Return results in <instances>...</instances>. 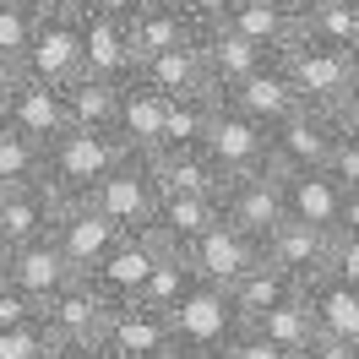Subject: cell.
<instances>
[{
	"mask_svg": "<svg viewBox=\"0 0 359 359\" xmlns=\"http://www.w3.org/2000/svg\"><path fill=\"white\" fill-rule=\"evenodd\" d=\"M126 158L131 153H126V142H120L114 131H82V126H71L60 142H49L44 180L66 196V202H88Z\"/></svg>",
	"mask_w": 359,
	"mask_h": 359,
	"instance_id": "obj_1",
	"label": "cell"
},
{
	"mask_svg": "<svg viewBox=\"0 0 359 359\" xmlns=\"http://www.w3.org/2000/svg\"><path fill=\"white\" fill-rule=\"evenodd\" d=\"M283 66H289L294 88L305 98V109H321V114H332L359 82V55L311 44V39H294V44L283 49Z\"/></svg>",
	"mask_w": 359,
	"mask_h": 359,
	"instance_id": "obj_2",
	"label": "cell"
},
{
	"mask_svg": "<svg viewBox=\"0 0 359 359\" xmlns=\"http://www.w3.org/2000/svg\"><path fill=\"white\" fill-rule=\"evenodd\" d=\"M169 321H175L180 348L218 354V359H224V348L234 343V337L245 332V321H240V311H234V294L218 289V283H207V278L180 299V311L169 316Z\"/></svg>",
	"mask_w": 359,
	"mask_h": 359,
	"instance_id": "obj_3",
	"label": "cell"
},
{
	"mask_svg": "<svg viewBox=\"0 0 359 359\" xmlns=\"http://www.w3.org/2000/svg\"><path fill=\"white\" fill-rule=\"evenodd\" d=\"M22 76L49 82V88H71L76 76H88L82 11H49V17H39V33H33V44H27Z\"/></svg>",
	"mask_w": 359,
	"mask_h": 359,
	"instance_id": "obj_4",
	"label": "cell"
},
{
	"mask_svg": "<svg viewBox=\"0 0 359 359\" xmlns=\"http://www.w3.org/2000/svg\"><path fill=\"white\" fill-rule=\"evenodd\" d=\"M104 218H114V224L126 229V234H136V229H147L153 224V212L158 202H163V185H158V169H153V158H126L120 169H114L98 191L88 196Z\"/></svg>",
	"mask_w": 359,
	"mask_h": 359,
	"instance_id": "obj_5",
	"label": "cell"
},
{
	"mask_svg": "<svg viewBox=\"0 0 359 359\" xmlns=\"http://www.w3.org/2000/svg\"><path fill=\"white\" fill-rule=\"evenodd\" d=\"M224 218L267 245L272 229L289 224V185H283V175H278L272 163L256 169V175H234L224 185Z\"/></svg>",
	"mask_w": 359,
	"mask_h": 359,
	"instance_id": "obj_6",
	"label": "cell"
},
{
	"mask_svg": "<svg viewBox=\"0 0 359 359\" xmlns=\"http://www.w3.org/2000/svg\"><path fill=\"white\" fill-rule=\"evenodd\" d=\"M109 316H114V299L98 289V278H93V272H76L66 289L44 305L49 332L60 337V343H88V348H98V343H104Z\"/></svg>",
	"mask_w": 359,
	"mask_h": 359,
	"instance_id": "obj_7",
	"label": "cell"
},
{
	"mask_svg": "<svg viewBox=\"0 0 359 359\" xmlns=\"http://www.w3.org/2000/svg\"><path fill=\"white\" fill-rule=\"evenodd\" d=\"M175 348H180V337H175L169 311H153L142 299L114 305L109 327H104V343H98V354H109V359H169Z\"/></svg>",
	"mask_w": 359,
	"mask_h": 359,
	"instance_id": "obj_8",
	"label": "cell"
},
{
	"mask_svg": "<svg viewBox=\"0 0 359 359\" xmlns=\"http://www.w3.org/2000/svg\"><path fill=\"white\" fill-rule=\"evenodd\" d=\"M337 120L321 109H294L283 126H272V169L278 175H311L327 169L337 147Z\"/></svg>",
	"mask_w": 359,
	"mask_h": 359,
	"instance_id": "obj_9",
	"label": "cell"
},
{
	"mask_svg": "<svg viewBox=\"0 0 359 359\" xmlns=\"http://www.w3.org/2000/svg\"><path fill=\"white\" fill-rule=\"evenodd\" d=\"M60 207H66V196H60L49 180L0 191V256L33 245V240H49L55 224H60Z\"/></svg>",
	"mask_w": 359,
	"mask_h": 359,
	"instance_id": "obj_10",
	"label": "cell"
},
{
	"mask_svg": "<svg viewBox=\"0 0 359 359\" xmlns=\"http://www.w3.org/2000/svg\"><path fill=\"white\" fill-rule=\"evenodd\" d=\"M0 126L33 136L39 147L60 142V136L71 131V98H66V88H49V82L17 76V82H11V98H6V114H0Z\"/></svg>",
	"mask_w": 359,
	"mask_h": 359,
	"instance_id": "obj_11",
	"label": "cell"
},
{
	"mask_svg": "<svg viewBox=\"0 0 359 359\" xmlns=\"http://www.w3.org/2000/svg\"><path fill=\"white\" fill-rule=\"evenodd\" d=\"M207 153L218 158V169L229 180L234 175H256L272 163V126L240 114L234 104H218V120H212V136H207Z\"/></svg>",
	"mask_w": 359,
	"mask_h": 359,
	"instance_id": "obj_12",
	"label": "cell"
},
{
	"mask_svg": "<svg viewBox=\"0 0 359 359\" xmlns=\"http://www.w3.org/2000/svg\"><path fill=\"white\" fill-rule=\"evenodd\" d=\"M163 256H169V245L158 240L153 229H136V234H126V240L104 256V267L93 272V278H98V289L109 294L114 305H131V299H142V289L153 283V272H158Z\"/></svg>",
	"mask_w": 359,
	"mask_h": 359,
	"instance_id": "obj_13",
	"label": "cell"
},
{
	"mask_svg": "<svg viewBox=\"0 0 359 359\" xmlns=\"http://www.w3.org/2000/svg\"><path fill=\"white\" fill-rule=\"evenodd\" d=\"M82 49H88V76H104V82L126 88V82H136V71H142V55H136V39H131V17L82 11Z\"/></svg>",
	"mask_w": 359,
	"mask_h": 359,
	"instance_id": "obj_14",
	"label": "cell"
},
{
	"mask_svg": "<svg viewBox=\"0 0 359 359\" xmlns=\"http://www.w3.org/2000/svg\"><path fill=\"white\" fill-rule=\"evenodd\" d=\"M126 240V229L104 218L93 202H66L60 207V224H55V245L66 250V262L76 272H98L104 267V256Z\"/></svg>",
	"mask_w": 359,
	"mask_h": 359,
	"instance_id": "obj_15",
	"label": "cell"
},
{
	"mask_svg": "<svg viewBox=\"0 0 359 359\" xmlns=\"http://www.w3.org/2000/svg\"><path fill=\"white\" fill-rule=\"evenodd\" d=\"M191 262H196V272H202L207 283H218V289H234L240 278H245L262 256H267V245L256 240V234H245V229H234L224 218V224L212 229V234H202L196 245L185 250Z\"/></svg>",
	"mask_w": 359,
	"mask_h": 359,
	"instance_id": "obj_16",
	"label": "cell"
},
{
	"mask_svg": "<svg viewBox=\"0 0 359 359\" xmlns=\"http://www.w3.org/2000/svg\"><path fill=\"white\" fill-rule=\"evenodd\" d=\"M0 267H6V283H11V289L33 294L39 305H49V299L76 278V267L66 262V250L55 245V234H49V240H33V245H22V250H6Z\"/></svg>",
	"mask_w": 359,
	"mask_h": 359,
	"instance_id": "obj_17",
	"label": "cell"
},
{
	"mask_svg": "<svg viewBox=\"0 0 359 359\" xmlns=\"http://www.w3.org/2000/svg\"><path fill=\"white\" fill-rule=\"evenodd\" d=\"M224 104H234L240 114L262 120V126H283L294 109H305V98H299V88H294L283 55H278V60H267L256 76H245L234 93H224Z\"/></svg>",
	"mask_w": 359,
	"mask_h": 359,
	"instance_id": "obj_18",
	"label": "cell"
},
{
	"mask_svg": "<svg viewBox=\"0 0 359 359\" xmlns=\"http://www.w3.org/2000/svg\"><path fill=\"white\" fill-rule=\"evenodd\" d=\"M267 262L272 267H283L299 283V289H311V283H321L327 278V262H332V234H321V229L311 224H278L267 234Z\"/></svg>",
	"mask_w": 359,
	"mask_h": 359,
	"instance_id": "obj_19",
	"label": "cell"
},
{
	"mask_svg": "<svg viewBox=\"0 0 359 359\" xmlns=\"http://www.w3.org/2000/svg\"><path fill=\"white\" fill-rule=\"evenodd\" d=\"M202 55H207V82H212V93L224 98V93H234L245 76H256V71L267 66V60H278L272 49L250 44L245 33H234V27H202Z\"/></svg>",
	"mask_w": 359,
	"mask_h": 359,
	"instance_id": "obj_20",
	"label": "cell"
},
{
	"mask_svg": "<svg viewBox=\"0 0 359 359\" xmlns=\"http://www.w3.org/2000/svg\"><path fill=\"white\" fill-rule=\"evenodd\" d=\"M218 224H224V196H175V191H163V202H158L147 229H153L169 250L185 256V250L196 245L202 234H212Z\"/></svg>",
	"mask_w": 359,
	"mask_h": 359,
	"instance_id": "obj_21",
	"label": "cell"
},
{
	"mask_svg": "<svg viewBox=\"0 0 359 359\" xmlns=\"http://www.w3.org/2000/svg\"><path fill=\"white\" fill-rule=\"evenodd\" d=\"M163 120H169V98H163L158 88H147L142 76H136V82H126L120 120H114V136L126 142V153L158 158V147H163Z\"/></svg>",
	"mask_w": 359,
	"mask_h": 359,
	"instance_id": "obj_22",
	"label": "cell"
},
{
	"mask_svg": "<svg viewBox=\"0 0 359 359\" xmlns=\"http://www.w3.org/2000/svg\"><path fill=\"white\" fill-rule=\"evenodd\" d=\"M283 185H289V218L294 224H311V229H321V234H337V229H343V202H348V191H343L327 169L283 175Z\"/></svg>",
	"mask_w": 359,
	"mask_h": 359,
	"instance_id": "obj_23",
	"label": "cell"
},
{
	"mask_svg": "<svg viewBox=\"0 0 359 359\" xmlns=\"http://www.w3.org/2000/svg\"><path fill=\"white\" fill-rule=\"evenodd\" d=\"M131 39H136V55L147 60V55H163V49L196 44V39H202V22H196L180 0H147L131 17Z\"/></svg>",
	"mask_w": 359,
	"mask_h": 359,
	"instance_id": "obj_24",
	"label": "cell"
},
{
	"mask_svg": "<svg viewBox=\"0 0 359 359\" xmlns=\"http://www.w3.org/2000/svg\"><path fill=\"white\" fill-rule=\"evenodd\" d=\"M229 27L245 33L250 44L283 55V49L299 39V0H240V6L229 11Z\"/></svg>",
	"mask_w": 359,
	"mask_h": 359,
	"instance_id": "obj_25",
	"label": "cell"
},
{
	"mask_svg": "<svg viewBox=\"0 0 359 359\" xmlns=\"http://www.w3.org/2000/svg\"><path fill=\"white\" fill-rule=\"evenodd\" d=\"M158 185L175 191V196H224L229 175L218 169V158L207 147H180V153H158L153 158Z\"/></svg>",
	"mask_w": 359,
	"mask_h": 359,
	"instance_id": "obj_26",
	"label": "cell"
},
{
	"mask_svg": "<svg viewBox=\"0 0 359 359\" xmlns=\"http://www.w3.org/2000/svg\"><path fill=\"white\" fill-rule=\"evenodd\" d=\"M136 76H142L147 88H158L163 98H180V93H212L202 39H196V44H180V49H163V55H147Z\"/></svg>",
	"mask_w": 359,
	"mask_h": 359,
	"instance_id": "obj_27",
	"label": "cell"
},
{
	"mask_svg": "<svg viewBox=\"0 0 359 359\" xmlns=\"http://www.w3.org/2000/svg\"><path fill=\"white\" fill-rule=\"evenodd\" d=\"M229 294H234V311H240V321H245V327H256L262 316H272L278 305H289L294 294H299V283H294L283 267H272L267 256H262V262H256V267H250Z\"/></svg>",
	"mask_w": 359,
	"mask_h": 359,
	"instance_id": "obj_28",
	"label": "cell"
},
{
	"mask_svg": "<svg viewBox=\"0 0 359 359\" xmlns=\"http://www.w3.org/2000/svg\"><path fill=\"white\" fill-rule=\"evenodd\" d=\"M299 39L359 55V6H348V0H299Z\"/></svg>",
	"mask_w": 359,
	"mask_h": 359,
	"instance_id": "obj_29",
	"label": "cell"
},
{
	"mask_svg": "<svg viewBox=\"0 0 359 359\" xmlns=\"http://www.w3.org/2000/svg\"><path fill=\"white\" fill-rule=\"evenodd\" d=\"M316 311V327L321 337H332V343H359V289L354 283H343V278H321L305 289Z\"/></svg>",
	"mask_w": 359,
	"mask_h": 359,
	"instance_id": "obj_30",
	"label": "cell"
},
{
	"mask_svg": "<svg viewBox=\"0 0 359 359\" xmlns=\"http://www.w3.org/2000/svg\"><path fill=\"white\" fill-rule=\"evenodd\" d=\"M218 93H180L169 98V120H163V147L158 153H180V147H207L212 120H218Z\"/></svg>",
	"mask_w": 359,
	"mask_h": 359,
	"instance_id": "obj_31",
	"label": "cell"
},
{
	"mask_svg": "<svg viewBox=\"0 0 359 359\" xmlns=\"http://www.w3.org/2000/svg\"><path fill=\"white\" fill-rule=\"evenodd\" d=\"M256 332H267L283 354L294 359H311V348L321 343V327H316V311H311V299H305V289L294 294L289 305H278L272 316H262L256 321Z\"/></svg>",
	"mask_w": 359,
	"mask_h": 359,
	"instance_id": "obj_32",
	"label": "cell"
},
{
	"mask_svg": "<svg viewBox=\"0 0 359 359\" xmlns=\"http://www.w3.org/2000/svg\"><path fill=\"white\" fill-rule=\"evenodd\" d=\"M66 98H71V126H82V131H114L126 88L104 82V76H76L66 88Z\"/></svg>",
	"mask_w": 359,
	"mask_h": 359,
	"instance_id": "obj_33",
	"label": "cell"
},
{
	"mask_svg": "<svg viewBox=\"0 0 359 359\" xmlns=\"http://www.w3.org/2000/svg\"><path fill=\"white\" fill-rule=\"evenodd\" d=\"M202 283V272H196V262L191 256H180V250H169L163 262H158V272H153V283L142 289V305H153V311H169L175 316L180 311V299Z\"/></svg>",
	"mask_w": 359,
	"mask_h": 359,
	"instance_id": "obj_34",
	"label": "cell"
},
{
	"mask_svg": "<svg viewBox=\"0 0 359 359\" xmlns=\"http://www.w3.org/2000/svg\"><path fill=\"white\" fill-rule=\"evenodd\" d=\"M44 158H49V147H39L33 136L11 131V126H0V191L44 180Z\"/></svg>",
	"mask_w": 359,
	"mask_h": 359,
	"instance_id": "obj_35",
	"label": "cell"
},
{
	"mask_svg": "<svg viewBox=\"0 0 359 359\" xmlns=\"http://www.w3.org/2000/svg\"><path fill=\"white\" fill-rule=\"evenodd\" d=\"M39 33V11L22 6V0H0V66L22 76V60H27V44Z\"/></svg>",
	"mask_w": 359,
	"mask_h": 359,
	"instance_id": "obj_36",
	"label": "cell"
},
{
	"mask_svg": "<svg viewBox=\"0 0 359 359\" xmlns=\"http://www.w3.org/2000/svg\"><path fill=\"white\" fill-rule=\"evenodd\" d=\"M60 337L49 332V321H22V327H0V359H49Z\"/></svg>",
	"mask_w": 359,
	"mask_h": 359,
	"instance_id": "obj_37",
	"label": "cell"
},
{
	"mask_svg": "<svg viewBox=\"0 0 359 359\" xmlns=\"http://www.w3.org/2000/svg\"><path fill=\"white\" fill-rule=\"evenodd\" d=\"M327 278H343V283H354V289H359V234H332Z\"/></svg>",
	"mask_w": 359,
	"mask_h": 359,
	"instance_id": "obj_38",
	"label": "cell"
},
{
	"mask_svg": "<svg viewBox=\"0 0 359 359\" xmlns=\"http://www.w3.org/2000/svg\"><path fill=\"white\" fill-rule=\"evenodd\" d=\"M224 359H294V354H283V348H278L267 332L245 327V332H240V337H234V343L224 348Z\"/></svg>",
	"mask_w": 359,
	"mask_h": 359,
	"instance_id": "obj_39",
	"label": "cell"
},
{
	"mask_svg": "<svg viewBox=\"0 0 359 359\" xmlns=\"http://www.w3.org/2000/svg\"><path fill=\"white\" fill-rule=\"evenodd\" d=\"M327 175H332L337 185H343V191H359V142H354V136H337Z\"/></svg>",
	"mask_w": 359,
	"mask_h": 359,
	"instance_id": "obj_40",
	"label": "cell"
},
{
	"mask_svg": "<svg viewBox=\"0 0 359 359\" xmlns=\"http://www.w3.org/2000/svg\"><path fill=\"white\" fill-rule=\"evenodd\" d=\"M180 6H185V11H191L202 27H224V22H229V11H234L240 0H180Z\"/></svg>",
	"mask_w": 359,
	"mask_h": 359,
	"instance_id": "obj_41",
	"label": "cell"
},
{
	"mask_svg": "<svg viewBox=\"0 0 359 359\" xmlns=\"http://www.w3.org/2000/svg\"><path fill=\"white\" fill-rule=\"evenodd\" d=\"M332 120H337V131H343V136H354V142H359V82H354V93L332 109Z\"/></svg>",
	"mask_w": 359,
	"mask_h": 359,
	"instance_id": "obj_42",
	"label": "cell"
},
{
	"mask_svg": "<svg viewBox=\"0 0 359 359\" xmlns=\"http://www.w3.org/2000/svg\"><path fill=\"white\" fill-rule=\"evenodd\" d=\"M82 11H104V17H136L147 0H76Z\"/></svg>",
	"mask_w": 359,
	"mask_h": 359,
	"instance_id": "obj_43",
	"label": "cell"
},
{
	"mask_svg": "<svg viewBox=\"0 0 359 359\" xmlns=\"http://www.w3.org/2000/svg\"><path fill=\"white\" fill-rule=\"evenodd\" d=\"M311 359H359V343H332V337H321L311 348Z\"/></svg>",
	"mask_w": 359,
	"mask_h": 359,
	"instance_id": "obj_44",
	"label": "cell"
},
{
	"mask_svg": "<svg viewBox=\"0 0 359 359\" xmlns=\"http://www.w3.org/2000/svg\"><path fill=\"white\" fill-rule=\"evenodd\" d=\"M49 359H104L98 348H88V343H55L49 348Z\"/></svg>",
	"mask_w": 359,
	"mask_h": 359,
	"instance_id": "obj_45",
	"label": "cell"
},
{
	"mask_svg": "<svg viewBox=\"0 0 359 359\" xmlns=\"http://www.w3.org/2000/svg\"><path fill=\"white\" fill-rule=\"evenodd\" d=\"M337 234H359V191H348V202H343V229Z\"/></svg>",
	"mask_w": 359,
	"mask_h": 359,
	"instance_id": "obj_46",
	"label": "cell"
},
{
	"mask_svg": "<svg viewBox=\"0 0 359 359\" xmlns=\"http://www.w3.org/2000/svg\"><path fill=\"white\" fill-rule=\"evenodd\" d=\"M22 6H33L39 17H49V11H76V0H22Z\"/></svg>",
	"mask_w": 359,
	"mask_h": 359,
	"instance_id": "obj_47",
	"label": "cell"
},
{
	"mask_svg": "<svg viewBox=\"0 0 359 359\" xmlns=\"http://www.w3.org/2000/svg\"><path fill=\"white\" fill-rule=\"evenodd\" d=\"M11 82H17V71L0 66V114H6V98H11Z\"/></svg>",
	"mask_w": 359,
	"mask_h": 359,
	"instance_id": "obj_48",
	"label": "cell"
},
{
	"mask_svg": "<svg viewBox=\"0 0 359 359\" xmlns=\"http://www.w3.org/2000/svg\"><path fill=\"white\" fill-rule=\"evenodd\" d=\"M169 359H218V354H196V348H175Z\"/></svg>",
	"mask_w": 359,
	"mask_h": 359,
	"instance_id": "obj_49",
	"label": "cell"
},
{
	"mask_svg": "<svg viewBox=\"0 0 359 359\" xmlns=\"http://www.w3.org/2000/svg\"><path fill=\"white\" fill-rule=\"evenodd\" d=\"M0 289H6V267H0Z\"/></svg>",
	"mask_w": 359,
	"mask_h": 359,
	"instance_id": "obj_50",
	"label": "cell"
},
{
	"mask_svg": "<svg viewBox=\"0 0 359 359\" xmlns=\"http://www.w3.org/2000/svg\"><path fill=\"white\" fill-rule=\"evenodd\" d=\"M348 6H359V0H348Z\"/></svg>",
	"mask_w": 359,
	"mask_h": 359,
	"instance_id": "obj_51",
	"label": "cell"
},
{
	"mask_svg": "<svg viewBox=\"0 0 359 359\" xmlns=\"http://www.w3.org/2000/svg\"><path fill=\"white\" fill-rule=\"evenodd\" d=\"M104 359H109V354H104Z\"/></svg>",
	"mask_w": 359,
	"mask_h": 359,
	"instance_id": "obj_52",
	"label": "cell"
}]
</instances>
